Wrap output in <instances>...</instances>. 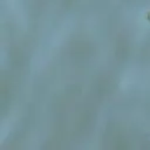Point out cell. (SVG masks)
<instances>
[{"instance_id":"obj_1","label":"cell","mask_w":150,"mask_h":150,"mask_svg":"<svg viewBox=\"0 0 150 150\" xmlns=\"http://www.w3.org/2000/svg\"><path fill=\"white\" fill-rule=\"evenodd\" d=\"M146 19L150 21V13H148V14H146Z\"/></svg>"}]
</instances>
